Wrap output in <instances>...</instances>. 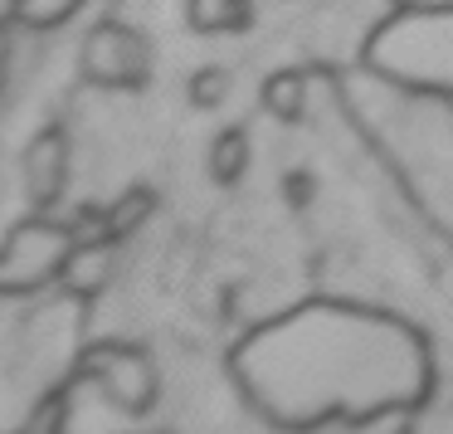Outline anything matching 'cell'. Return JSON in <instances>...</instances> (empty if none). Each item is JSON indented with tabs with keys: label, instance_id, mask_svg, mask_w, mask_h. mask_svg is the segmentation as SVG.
I'll use <instances>...</instances> for the list:
<instances>
[{
	"label": "cell",
	"instance_id": "obj_15",
	"mask_svg": "<svg viewBox=\"0 0 453 434\" xmlns=\"http://www.w3.org/2000/svg\"><path fill=\"white\" fill-rule=\"evenodd\" d=\"M161 434H171V430H161Z\"/></svg>",
	"mask_w": 453,
	"mask_h": 434
},
{
	"label": "cell",
	"instance_id": "obj_5",
	"mask_svg": "<svg viewBox=\"0 0 453 434\" xmlns=\"http://www.w3.org/2000/svg\"><path fill=\"white\" fill-rule=\"evenodd\" d=\"M112 264H118V249H112V235H93V239H79L69 254V264H64L59 283L69 288L73 298H93L108 288L112 278Z\"/></svg>",
	"mask_w": 453,
	"mask_h": 434
},
{
	"label": "cell",
	"instance_id": "obj_13",
	"mask_svg": "<svg viewBox=\"0 0 453 434\" xmlns=\"http://www.w3.org/2000/svg\"><path fill=\"white\" fill-rule=\"evenodd\" d=\"M15 15H20V0H0V25L15 20Z\"/></svg>",
	"mask_w": 453,
	"mask_h": 434
},
{
	"label": "cell",
	"instance_id": "obj_12",
	"mask_svg": "<svg viewBox=\"0 0 453 434\" xmlns=\"http://www.w3.org/2000/svg\"><path fill=\"white\" fill-rule=\"evenodd\" d=\"M59 424H64V395H50V400H40V410L30 415L25 434H59Z\"/></svg>",
	"mask_w": 453,
	"mask_h": 434
},
{
	"label": "cell",
	"instance_id": "obj_7",
	"mask_svg": "<svg viewBox=\"0 0 453 434\" xmlns=\"http://www.w3.org/2000/svg\"><path fill=\"white\" fill-rule=\"evenodd\" d=\"M157 210V196H151V186H132V190H122L118 200H112L103 215H108V235L112 239H127V235H137L142 225H147V215Z\"/></svg>",
	"mask_w": 453,
	"mask_h": 434
},
{
	"label": "cell",
	"instance_id": "obj_11",
	"mask_svg": "<svg viewBox=\"0 0 453 434\" xmlns=\"http://www.w3.org/2000/svg\"><path fill=\"white\" fill-rule=\"evenodd\" d=\"M225 98H229V74L225 69H200L196 79H190V103H196V108H219Z\"/></svg>",
	"mask_w": 453,
	"mask_h": 434
},
{
	"label": "cell",
	"instance_id": "obj_9",
	"mask_svg": "<svg viewBox=\"0 0 453 434\" xmlns=\"http://www.w3.org/2000/svg\"><path fill=\"white\" fill-rule=\"evenodd\" d=\"M244 171H249V137L239 128L219 132V137L210 142V176H215L219 186H234Z\"/></svg>",
	"mask_w": 453,
	"mask_h": 434
},
{
	"label": "cell",
	"instance_id": "obj_6",
	"mask_svg": "<svg viewBox=\"0 0 453 434\" xmlns=\"http://www.w3.org/2000/svg\"><path fill=\"white\" fill-rule=\"evenodd\" d=\"M186 20L200 35H225V30H249L254 11H249V0H190Z\"/></svg>",
	"mask_w": 453,
	"mask_h": 434
},
{
	"label": "cell",
	"instance_id": "obj_14",
	"mask_svg": "<svg viewBox=\"0 0 453 434\" xmlns=\"http://www.w3.org/2000/svg\"><path fill=\"white\" fill-rule=\"evenodd\" d=\"M5 50H11V44H5V35H0V79H5Z\"/></svg>",
	"mask_w": 453,
	"mask_h": 434
},
{
	"label": "cell",
	"instance_id": "obj_8",
	"mask_svg": "<svg viewBox=\"0 0 453 434\" xmlns=\"http://www.w3.org/2000/svg\"><path fill=\"white\" fill-rule=\"evenodd\" d=\"M264 108L273 112V118H283V122H297V118H303V108H307V79H303V74H293V69L268 74Z\"/></svg>",
	"mask_w": 453,
	"mask_h": 434
},
{
	"label": "cell",
	"instance_id": "obj_1",
	"mask_svg": "<svg viewBox=\"0 0 453 434\" xmlns=\"http://www.w3.org/2000/svg\"><path fill=\"white\" fill-rule=\"evenodd\" d=\"M73 244H79V235L69 225H54V220L15 225V235L0 249V293H35V288H44L54 274H64Z\"/></svg>",
	"mask_w": 453,
	"mask_h": 434
},
{
	"label": "cell",
	"instance_id": "obj_2",
	"mask_svg": "<svg viewBox=\"0 0 453 434\" xmlns=\"http://www.w3.org/2000/svg\"><path fill=\"white\" fill-rule=\"evenodd\" d=\"M79 371L88 376V381H98L103 395H108L118 410H127V415L151 410V400H157V366H151V356L137 352V346L98 342V346L83 352Z\"/></svg>",
	"mask_w": 453,
	"mask_h": 434
},
{
	"label": "cell",
	"instance_id": "obj_10",
	"mask_svg": "<svg viewBox=\"0 0 453 434\" xmlns=\"http://www.w3.org/2000/svg\"><path fill=\"white\" fill-rule=\"evenodd\" d=\"M83 0H20V20L35 25V30H50V25L69 20Z\"/></svg>",
	"mask_w": 453,
	"mask_h": 434
},
{
	"label": "cell",
	"instance_id": "obj_4",
	"mask_svg": "<svg viewBox=\"0 0 453 434\" xmlns=\"http://www.w3.org/2000/svg\"><path fill=\"white\" fill-rule=\"evenodd\" d=\"M64 181H69V142L59 128H50L25 151V186H30L35 205H54L64 196Z\"/></svg>",
	"mask_w": 453,
	"mask_h": 434
},
{
	"label": "cell",
	"instance_id": "obj_3",
	"mask_svg": "<svg viewBox=\"0 0 453 434\" xmlns=\"http://www.w3.org/2000/svg\"><path fill=\"white\" fill-rule=\"evenodd\" d=\"M151 74V50L137 30L118 20H103L83 40V79L103 89H137Z\"/></svg>",
	"mask_w": 453,
	"mask_h": 434
}]
</instances>
